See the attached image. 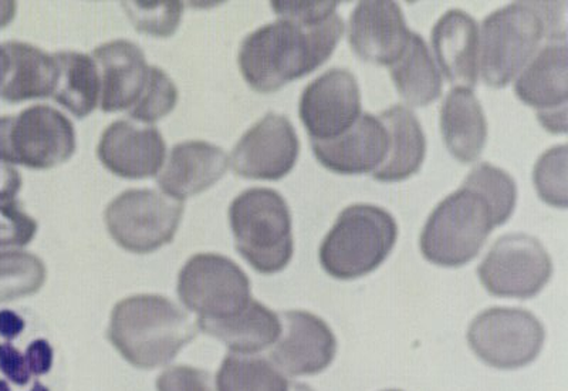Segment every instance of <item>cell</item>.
<instances>
[{"label":"cell","mask_w":568,"mask_h":391,"mask_svg":"<svg viewBox=\"0 0 568 391\" xmlns=\"http://www.w3.org/2000/svg\"><path fill=\"white\" fill-rule=\"evenodd\" d=\"M45 267L28 252L0 253V302H12L30 297L42 289Z\"/></svg>","instance_id":"obj_29"},{"label":"cell","mask_w":568,"mask_h":391,"mask_svg":"<svg viewBox=\"0 0 568 391\" xmlns=\"http://www.w3.org/2000/svg\"><path fill=\"white\" fill-rule=\"evenodd\" d=\"M74 151V127L53 107L33 106L0 117V161L7 164L48 170L70 160Z\"/></svg>","instance_id":"obj_7"},{"label":"cell","mask_w":568,"mask_h":391,"mask_svg":"<svg viewBox=\"0 0 568 391\" xmlns=\"http://www.w3.org/2000/svg\"><path fill=\"white\" fill-rule=\"evenodd\" d=\"M24 320L12 311L0 312V337L12 340L23 332Z\"/></svg>","instance_id":"obj_40"},{"label":"cell","mask_w":568,"mask_h":391,"mask_svg":"<svg viewBox=\"0 0 568 391\" xmlns=\"http://www.w3.org/2000/svg\"><path fill=\"white\" fill-rule=\"evenodd\" d=\"M159 391H217L213 385L212 375L205 370L175 365L165 370L156 382Z\"/></svg>","instance_id":"obj_35"},{"label":"cell","mask_w":568,"mask_h":391,"mask_svg":"<svg viewBox=\"0 0 568 391\" xmlns=\"http://www.w3.org/2000/svg\"><path fill=\"white\" fill-rule=\"evenodd\" d=\"M14 14H17V3L0 2V29L12 22Z\"/></svg>","instance_id":"obj_41"},{"label":"cell","mask_w":568,"mask_h":391,"mask_svg":"<svg viewBox=\"0 0 568 391\" xmlns=\"http://www.w3.org/2000/svg\"><path fill=\"white\" fill-rule=\"evenodd\" d=\"M10 73V56L4 46H0V90L3 89L4 83Z\"/></svg>","instance_id":"obj_42"},{"label":"cell","mask_w":568,"mask_h":391,"mask_svg":"<svg viewBox=\"0 0 568 391\" xmlns=\"http://www.w3.org/2000/svg\"><path fill=\"white\" fill-rule=\"evenodd\" d=\"M288 391H314L311 385L297 383V382H291V388H288Z\"/></svg>","instance_id":"obj_43"},{"label":"cell","mask_w":568,"mask_h":391,"mask_svg":"<svg viewBox=\"0 0 568 391\" xmlns=\"http://www.w3.org/2000/svg\"><path fill=\"white\" fill-rule=\"evenodd\" d=\"M30 374L43 375L50 372L53 364V349L45 340H34L24 354Z\"/></svg>","instance_id":"obj_38"},{"label":"cell","mask_w":568,"mask_h":391,"mask_svg":"<svg viewBox=\"0 0 568 391\" xmlns=\"http://www.w3.org/2000/svg\"><path fill=\"white\" fill-rule=\"evenodd\" d=\"M0 372L18 385L28 384L32 375L24 355L10 343L0 344Z\"/></svg>","instance_id":"obj_37"},{"label":"cell","mask_w":568,"mask_h":391,"mask_svg":"<svg viewBox=\"0 0 568 391\" xmlns=\"http://www.w3.org/2000/svg\"><path fill=\"white\" fill-rule=\"evenodd\" d=\"M389 147L387 129L378 117L362 114L352 129L337 139L312 141L320 164L342 176L374 172L385 161Z\"/></svg>","instance_id":"obj_18"},{"label":"cell","mask_w":568,"mask_h":391,"mask_svg":"<svg viewBox=\"0 0 568 391\" xmlns=\"http://www.w3.org/2000/svg\"><path fill=\"white\" fill-rule=\"evenodd\" d=\"M566 3L516 2L481 23L480 73L485 83L504 89L539 52L542 40L566 34Z\"/></svg>","instance_id":"obj_2"},{"label":"cell","mask_w":568,"mask_h":391,"mask_svg":"<svg viewBox=\"0 0 568 391\" xmlns=\"http://www.w3.org/2000/svg\"><path fill=\"white\" fill-rule=\"evenodd\" d=\"M184 204L155 190H129L106 207V230L121 248L151 253L174 240Z\"/></svg>","instance_id":"obj_8"},{"label":"cell","mask_w":568,"mask_h":391,"mask_svg":"<svg viewBox=\"0 0 568 391\" xmlns=\"http://www.w3.org/2000/svg\"><path fill=\"white\" fill-rule=\"evenodd\" d=\"M338 4V2H272V8L277 18L316 23L336 14Z\"/></svg>","instance_id":"obj_36"},{"label":"cell","mask_w":568,"mask_h":391,"mask_svg":"<svg viewBox=\"0 0 568 391\" xmlns=\"http://www.w3.org/2000/svg\"><path fill=\"white\" fill-rule=\"evenodd\" d=\"M0 391H10L9 384L0 380Z\"/></svg>","instance_id":"obj_45"},{"label":"cell","mask_w":568,"mask_h":391,"mask_svg":"<svg viewBox=\"0 0 568 391\" xmlns=\"http://www.w3.org/2000/svg\"><path fill=\"white\" fill-rule=\"evenodd\" d=\"M130 19L142 33L169 38L180 27L184 4L180 2L124 3Z\"/></svg>","instance_id":"obj_33"},{"label":"cell","mask_w":568,"mask_h":391,"mask_svg":"<svg viewBox=\"0 0 568 391\" xmlns=\"http://www.w3.org/2000/svg\"><path fill=\"white\" fill-rule=\"evenodd\" d=\"M178 101V90L172 80L159 68L150 66L149 81L141 98L129 114L141 123H154L170 114Z\"/></svg>","instance_id":"obj_32"},{"label":"cell","mask_w":568,"mask_h":391,"mask_svg":"<svg viewBox=\"0 0 568 391\" xmlns=\"http://www.w3.org/2000/svg\"><path fill=\"white\" fill-rule=\"evenodd\" d=\"M32 391H49V389L44 388V385L42 383L36 382L33 384Z\"/></svg>","instance_id":"obj_44"},{"label":"cell","mask_w":568,"mask_h":391,"mask_svg":"<svg viewBox=\"0 0 568 391\" xmlns=\"http://www.w3.org/2000/svg\"><path fill=\"white\" fill-rule=\"evenodd\" d=\"M389 68L395 88L408 106H428L443 93V78L424 39L417 33H410L404 53Z\"/></svg>","instance_id":"obj_26"},{"label":"cell","mask_w":568,"mask_h":391,"mask_svg":"<svg viewBox=\"0 0 568 391\" xmlns=\"http://www.w3.org/2000/svg\"><path fill=\"white\" fill-rule=\"evenodd\" d=\"M98 154L105 169L113 174L142 180L155 176L162 169L166 146L154 127L119 120L106 127Z\"/></svg>","instance_id":"obj_17"},{"label":"cell","mask_w":568,"mask_h":391,"mask_svg":"<svg viewBox=\"0 0 568 391\" xmlns=\"http://www.w3.org/2000/svg\"><path fill=\"white\" fill-rule=\"evenodd\" d=\"M53 59L58 66V83L52 98L78 119H84L99 106L101 83L98 63L79 52H59L53 54Z\"/></svg>","instance_id":"obj_27"},{"label":"cell","mask_w":568,"mask_h":391,"mask_svg":"<svg viewBox=\"0 0 568 391\" xmlns=\"http://www.w3.org/2000/svg\"><path fill=\"white\" fill-rule=\"evenodd\" d=\"M384 391H403V390H384Z\"/></svg>","instance_id":"obj_46"},{"label":"cell","mask_w":568,"mask_h":391,"mask_svg":"<svg viewBox=\"0 0 568 391\" xmlns=\"http://www.w3.org/2000/svg\"><path fill=\"white\" fill-rule=\"evenodd\" d=\"M94 59L101 69V109L105 113L133 109L150 74L139 46L129 40H114L95 49Z\"/></svg>","instance_id":"obj_20"},{"label":"cell","mask_w":568,"mask_h":391,"mask_svg":"<svg viewBox=\"0 0 568 391\" xmlns=\"http://www.w3.org/2000/svg\"><path fill=\"white\" fill-rule=\"evenodd\" d=\"M344 33L338 14L316 23L278 18L243 40L240 68L258 93H275L327 62Z\"/></svg>","instance_id":"obj_1"},{"label":"cell","mask_w":568,"mask_h":391,"mask_svg":"<svg viewBox=\"0 0 568 391\" xmlns=\"http://www.w3.org/2000/svg\"><path fill=\"white\" fill-rule=\"evenodd\" d=\"M496 227L489 202L462 186L430 213L420 233V252L435 265L464 267L478 257Z\"/></svg>","instance_id":"obj_6"},{"label":"cell","mask_w":568,"mask_h":391,"mask_svg":"<svg viewBox=\"0 0 568 391\" xmlns=\"http://www.w3.org/2000/svg\"><path fill=\"white\" fill-rule=\"evenodd\" d=\"M387 129L389 147L374 180L398 182L417 174L426 154V139L417 116L407 107L394 106L378 117Z\"/></svg>","instance_id":"obj_23"},{"label":"cell","mask_w":568,"mask_h":391,"mask_svg":"<svg viewBox=\"0 0 568 391\" xmlns=\"http://www.w3.org/2000/svg\"><path fill=\"white\" fill-rule=\"evenodd\" d=\"M38 232V222L22 210L19 202L0 204V248L24 247Z\"/></svg>","instance_id":"obj_34"},{"label":"cell","mask_w":568,"mask_h":391,"mask_svg":"<svg viewBox=\"0 0 568 391\" xmlns=\"http://www.w3.org/2000/svg\"><path fill=\"white\" fill-rule=\"evenodd\" d=\"M440 131L456 160L470 164L479 159L488 140V123L474 91L455 88L440 107Z\"/></svg>","instance_id":"obj_22"},{"label":"cell","mask_w":568,"mask_h":391,"mask_svg":"<svg viewBox=\"0 0 568 391\" xmlns=\"http://www.w3.org/2000/svg\"><path fill=\"white\" fill-rule=\"evenodd\" d=\"M567 146L552 147L537 161L532 181L537 194L551 207L567 208Z\"/></svg>","instance_id":"obj_31"},{"label":"cell","mask_w":568,"mask_h":391,"mask_svg":"<svg viewBox=\"0 0 568 391\" xmlns=\"http://www.w3.org/2000/svg\"><path fill=\"white\" fill-rule=\"evenodd\" d=\"M465 187L478 191L489 202L497 227L504 225L515 211L517 188L514 178L497 167L481 162L469 172Z\"/></svg>","instance_id":"obj_30"},{"label":"cell","mask_w":568,"mask_h":391,"mask_svg":"<svg viewBox=\"0 0 568 391\" xmlns=\"http://www.w3.org/2000/svg\"><path fill=\"white\" fill-rule=\"evenodd\" d=\"M546 330L535 314L519 308H491L474 319L468 342L481 362L516 370L535 362L545 344Z\"/></svg>","instance_id":"obj_9"},{"label":"cell","mask_w":568,"mask_h":391,"mask_svg":"<svg viewBox=\"0 0 568 391\" xmlns=\"http://www.w3.org/2000/svg\"><path fill=\"white\" fill-rule=\"evenodd\" d=\"M291 382L271 360L227 355L216 374L217 391H288Z\"/></svg>","instance_id":"obj_28"},{"label":"cell","mask_w":568,"mask_h":391,"mask_svg":"<svg viewBox=\"0 0 568 391\" xmlns=\"http://www.w3.org/2000/svg\"><path fill=\"white\" fill-rule=\"evenodd\" d=\"M197 328L221 340L236 354H253L273 347L282 334V320L255 299L235 317L196 320Z\"/></svg>","instance_id":"obj_24"},{"label":"cell","mask_w":568,"mask_h":391,"mask_svg":"<svg viewBox=\"0 0 568 391\" xmlns=\"http://www.w3.org/2000/svg\"><path fill=\"white\" fill-rule=\"evenodd\" d=\"M298 114L312 141L346 133L362 117V91L352 71L332 69L304 89Z\"/></svg>","instance_id":"obj_13"},{"label":"cell","mask_w":568,"mask_h":391,"mask_svg":"<svg viewBox=\"0 0 568 391\" xmlns=\"http://www.w3.org/2000/svg\"><path fill=\"white\" fill-rule=\"evenodd\" d=\"M337 354V339L322 318L306 311L282 313V334L268 360L283 374L314 375L324 372Z\"/></svg>","instance_id":"obj_15"},{"label":"cell","mask_w":568,"mask_h":391,"mask_svg":"<svg viewBox=\"0 0 568 391\" xmlns=\"http://www.w3.org/2000/svg\"><path fill=\"white\" fill-rule=\"evenodd\" d=\"M22 187V177L7 162L0 161V202H8L17 197Z\"/></svg>","instance_id":"obj_39"},{"label":"cell","mask_w":568,"mask_h":391,"mask_svg":"<svg viewBox=\"0 0 568 391\" xmlns=\"http://www.w3.org/2000/svg\"><path fill=\"white\" fill-rule=\"evenodd\" d=\"M430 43L445 78L456 88L474 89L479 74V27L464 10L453 9L436 22Z\"/></svg>","instance_id":"obj_19"},{"label":"cell","mask_w":568,"mask_h":391,"mask_svg":"<svg viewBox=\"0 0 568 391\" xmlns=\"http://www.w3.org/2000/svg\"><path fill=\"white\" fill-rule=\"evenodd\" d=\"M298 152L301 142L287 117L268 113L237 142L233 171L251 180L277 181L296 166Z\"/></svg>","instance_id":"obj_14"},{"label":"cell","mask_w":568,"mask_h":391,"mask_svg":"<svg viewBox=\"0 0 568 391\" xmlns=\"http://www.w3.org/2000/svg\"><path fill=\"white\" fill-rule=\"evenodd\" d=\"M230 221L237 252L263 275L283 271L292 261V213L278 192L251 188L232 202Z\"/></svg>","instance_id":"obj_5"},{"label":"cell","mask_w":568,"mask_h":391,"mask_svg":"<svg viewBox=\"0 0 568 391\" xmlns=\"http://www.w3.org/2000/svg\"><path fill=\"white\" fill-rule=\"evenodd\" d=\"M567 34L556 36L520 71L517 98L536 109L540 123L552 134L567 131Z\"/></svg>","instance_id":"obj_12"},{"label":"cell","mask_w":568,"mask_h":391,"mask_svg":"<svg viewBox=\"0 0 568 391\" xmlns=\"http://www.w3.org/2000/svg\"><path fill=\"white\" fill-rule=\"evenodd\" d=\"M410 33L395 2H359L348 23V42L364 62L390 66L407 48Z\"/></svg>","instance_id":"obj_16"},{"label":"cell","mask_w":568,"mask_h":391,"mask_svg":"<svg viewBox=\"0 0 568 391\" xmlns=\"http://www.w3.org/2000/svg\"><path fill=\"white\" fill-rule=\"evenodd\" d=\"M481 284L497 298H535L549 283L552 262L535 237L514 233L499 238L478 269Z\"/></svg>","instance_id":"obj_11"},{"label":"cell","mask_w":568,"mask_h":391,"mask_svg":"<svg viewBox=\"0 0 568 391\" xmlns=\"http://www.w3.org/2000/svg\"><path fill=\"white\" fill-rule=\"evenodd\" d=\"M178 294L190 311L213 320L235 317L253 299L246 273L216 253H197L185 263L178 278Z\"/></svg>","instance_id":"obj_10"},{"label":"cell","mask_w":568,"mask_h":391,"mask_svg":"<svg viewBox=\"0 0 568 391\" xmlns=\"http://www.w3.org/2000/svg\"><path fill=\"white\" fill-rule=\"evenodd\" d=\"M230 167L220 147L205 141H186L174 147L159 177L161 190L182 201L216 184Z\"/></svg>","instance_id":"obj_21"},{"label":"cell","mask_w":568,"mask_h":391,"mask_svg":"<svg viewBox=\"0 0 568 391\" xmlns=\"http://www.w3.org/2000/svg\"><path fill=\"white\" fill-rule=\"evenodd\" d=\"M398 238V225L384 208L355 204L339 213L320 247V263L339 281L369 275L383 265Z\"/></svg>","instance_id":"obj_4"},{"label":"cell","mask_w":568,"mask_h":391,"mask_svg":"<svg viewBox=\"0 0 568 391\" xmlns=\"http://www.w3.org/2000/svg\"><path fill=\"white\" fill-rule=\"evenodd\" d=\"M3 46L10 56V73L0 90V98L9 103H20L53 96L58 83V66L53 56L22 42H8Z\"/></svg>","instance_id":"obj_25"},{"label":"cell","mask_w":568,"mask_h":391,"mask_svg":"<svg viewBox=\"0 0 568 391\" xmlns=\"http://www.w3.org/2000/svg\"><path fill=\"white\" fill-rule=\"evenodd\" d=\"M195 333L187 314L170 299L136 294L115 304L109 339L126 362L150 370L174 360Z\"/></svg>","instance_id":"obj_3"}]
</instances>
